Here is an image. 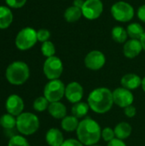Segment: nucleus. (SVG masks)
Returning a JSON list of instances; mask_svg holds the SVG:
<instances>
[{"instance_id":"obj_1","label":"nucleus","mask_w":145,"mask_h":146,"mask_svg":"<svg viewBox=\"0 0 145 146\" xmlns=\"http://www.w3.org/2000/svg\"><path fill=\"white\" fill-rule=\"evenodd\" d=\"M87 103L90 109L97 114H105L114 104L113 92L106 87L94 89L89 95Z\"/></svg>"},{"instance_id":"obj_2","label":"nucleus","mask_w":145,"mask_h":146,"mask_svg":"<svg viewBox=\"0 0 145 146\" xmlns=\"http://www.w3.org/2000/svg\"><path fill=\"white\" fill-rule=\"evenodd\" d=\"M76 133L78 139L84 145L87 146L97 145L102 137V130L99 124L91 117H86L79 121Z\"/></svg>"},{"instance_id":"obj_3","label":"nucleus","mask_w":145,"mask_h":146,"mask_svg":"<svg viewBox=\"0 0 145 146\" xmlns=\"http://www.w3.org/2000/svg\"><path fill=\"white\" fill-rule=\"evenodd\" d=\"M5 75L7 80L11 85L21 86L28 80L30 70L26 62L16 61L8 66Z\"/></svg>"},{"instance_id":"obj_4","label":"nucleus","mask_w":145,"mask_h":146,"mask_svg":"<svg viewBox=\"0 0 145 146\" xmlns=\"http://www.w3.org/2000/svg\"><path fill=\"white\" fill-rule=\"evenodd\" d=\"M16 128L23 135H32L39 128V120L38 116L32 113H21L16 118Z\"/></svg>"},{"instance_id":"obj_5","label":"nucleus","mask_w":145,"mask_h":146,"mask_svg":"<svg viewBox=\"0 0 145 146\" xmlns=\"http://www.w3.org/2000/svg\"><path fill=\"white\" fill-rule=\"evenodd\" d=\"M135 11L129 3L118 1L111 7V15L113 18L120 22H128L134 16Z\"/></svg>"},{"instance_id":"obj_6","label":"nucleus","mask_w":145,"mask_h":146,"mask_svg":"<svg viewBox=\"0 0 145 146\" xmlns=\"http://www.w3.org/2000/svg\"><path fill=\"white\" fill-rule=\"evenodd\" d=\"M65 90L66 86L62 80L59 79L52 80L45 85L44 89V97H45L50 103L59 102L65 96Z\"/></svg>"},{"instance_id":"obj_7","label":"nucleus","mask_w":145,"mask_h":146,"mask_svg":"<svg viewBox=\"0 0 145 146\" xmlns=\"http://www.w3.org/2000/svg\"><path fill=\"white\" fill-rule=\"evenodd\" d=\"M38 41L37 31L32 27H25L15 38V45L21 50H26L35 45Z\"/></svg>"},{"instance_id":"obj_8","label":"nucleus","mask_w":145,"mask_h":146,"mask_svg":"<svg viewBox=\"0 0 145 146\" xmlns=\"http://www.w3.org/2000/svg\"><path fill=\"white\" fill-rule=\"evenodd\" d=\"M43 71L46 78L50 80L59 79L63 72L62 60L56 56L48 57L44 63Z\"/></svg>"},{"instance_id":"obj_9","label":"nucleus","mask_w":145,"mask_h":146,"mask_svg":"<svg viewBox=\"0 0 145 146\" xmlns=\"http://www.w3.org/2000/svg\"><path fill=\"white\" fill-rule=\"evenodd\" d=\"M83 16L87 20H96L103 12V3L101 0H85L81 8Z\"/></svg>"},{"instance_id":"obj_10","label":"nucleus","mask_w":145,"mask_h":146,"mask_svg":"<svg viewBox=\"0 0 145 146\" xmlns=\"http://www.w3.org/2000/svg\"><path fill=\"white\" fill-rule=\"evenodd\" d=\"M106 62L105 55L100 50H91L85 57V65L91 70L101 69Z\"/></svg>"},{"instance_id":"obj_11","label":"nucleus","mask_w":145,"mask_h":146,"mask_svg":"<svg viewBox=\"0 0 145 146\" xmlns=\"http://www.w3.org/2000/svg\"><path fill=\"white\" fill-rule=\"evenodd\" d=\"M112 92H113L114 104H115L121 108L125 109L126 107L132 105L134 101V97L132 92L124 87L116 88Z\"/></svg>"},{"instance_id":"obj_12","label":"nucleus","mask_w":145,"mask_h":146,"mask_svg":"<svg viewBox=\"0 0 145 146\" xmlns=\"http://www.w3.org/2000/svg\"><path fill=\"white\" fill-rule=\"evenodd\" d=\"M83 96H84V89L79 83L76 81H73L66 86L65 97L68 102L72 104H77L80 102Z\"/></svg>"},{"instance_id":"obj_13","label":"nucleus","mask_w":145,"mask_h":146,"mask_svg":"<svg viewBox=\"0 0 145 146\" xmlns=\"http://www.w3.org/2000/svg\"><path fill=\"white\" fill-rule=\"evenodd\" d=\"M5 107L9 114L14 116H18L21 113H23L24 102L20 96L12 94L7 98L5 103Z\"/></svg>"},{"instance_id":"obj_14","label":"nucleus","mask_w":145,"mask_h":146,"mask_svg":"<svg viewBox=\"0 0 145 146\" xmlns=\"http://www.w3.org/2000/svg\"><path fill=\"white\" fill-rule=\"evenodd\" d=\"M143 46L139 39H132L127 40L123 47L124 56L127 58L132 59L138 56L143 50Z\"/></svg>"},{"instance_id":"obj_15","label":"nucleus","mask_w":145,"mask_h":146,"mask_svg":"<svg viewBox=\"0 0 145 146\" xmlns=\"http://www.w3.org/2000/svg\"><path fill=\"white\" fill-rule=\"evenodd\" d=\"M121 84L122 87L131 91V90H135L139 86H141L142 80L136 74H126L121 78Z\"/></svg>"},{"instance_id":"obj_16","label":"nucleus","mask_w":145,"mask_h":146,"mask_svg":"<svg viewBox=\"0 0 145 146\" xmlns=\"http://www.w3.org/2000/svg\"><path fill=\"white\" fill-rule=\"evenodd\" d=\"M45 140L50 146H62L64 142L62 133L57 128H50L45 135Z\"/></svg>"},{"instance_id":"obj_17","label":"nucleus","mask_w":145,"mask_h":146,"mask_svg":"<svg viewBox=\"0 0 145 146\" xmlns=\"http://www.w3.org/2000/svg\"><path fill=\"white\" fill-rule=\"evenodd\" d=\"M48 111L50 115L55 119H63L67 115V108L60 101L50 103Z\"/></svg>"},{"instance_id":"obj_18","label":"nucleus","mask_w":145,"mask_h":146,"mask_svg":"<svg viewBox=\"0 0 145 146\" xmlns=\"http://www.w3.org/2000/svg\"><path fill=\"white\" fill-rule=\"evenodd\" d=\"M114 131H115V138L121 139V140H124V139L130 137L132 129V127L129 123L123 121V122L117 124L115 126Z\"/></svg>"},{"instance_id":"obj_19","label":"nucleus","mask_w":145,"mask_h":146,"mask_svg":"<svg viewBox=\"0 0 145 146\" xmlns=\"http://www.w3.org/2000/svg\"><path fill=\"white\" fill-rule=\"evenodd\" d=\"M13 21L11 10L5 6H0V29L8 28Z\"/></svg>"},{"instance_id":"obj_20","label":"nucleus","mask_w":145,"mask_h":146,"mask_svg":"<svg viewBox=\"0 0 145 146\" xmlns=\"http://www.w3.org/2000/svg\"><path fill=\"white\" fill-rule=\"evenodd\" d=\"M126 32H127L128 37L130 38L140 40V38L144 35L145 31L141 24H139L138 22H132L127 26Z\"/></svg>"},{"instance_id":"obj_21","label":"nucleus","mask_w":145,"mask_h":146,"mask_svg":"<svg viewBox=\"0 0 145 146\" xmlns=\"http://www.w3.org/2000/svg\"><path fill=\"white\" fill-rule=\"evenodd\" d=\"M82 15H82L81 9L77 8L73 5L68 7L64 12V18H65L66 21L70 22V23L78 21L81 18Z\"/></svg>"},{"instance_id":"obj_22","label":"nucleus","mask_w":145,"mask_h":146,"mask_svg":"<svg viewBox=\"0 0 145 146\" xmlns=\"http://www.w3.org/2000/svg\"><path fill=\"white\" fill-rule=\"evenodd\" d=\"M79 121L78 118L73 115H66L62 120V128L66 132H73L76 131L79 127Z\"/></svg>"},{"instance_id":"obj_23","label":"nucleus","mask_w":145,"mask_h":146,"mask_svg":"<svg viewBox=\"0 0 145 146\" xmlns=\"http://www.w3.org/2000/svg\"><path fill=\"white\" fill-rule=\"evenodd\" d=\"M111 35H112V38L117 43L123 44L127 41L128 34L126 29H125L121 26L114 27L111 31Z\"/></svg>"},{"instance_id":"obj_24","label":"nucleus","mask_w":145,"mask_h":146,"mask_svg":"<svg viewBox=\"0 0 145 146\" xmlns=\"http://www.w3.org/2000/svg\"><path fill=\"white\" fill-rule=\"evenodd\" d=\"M89 109H90V106L88 103L79 102L77 104H74L73 106L72 107V114L73 116L77 118H82L87 115Z\"/></svg>"},{"instance_id":"obj_25","label":"nucleus","mask_w":145,"mask_h":146,"mask_svg":"<svg viewBox=\"0 0 145 146\" xmlns=\"http://www.w3.org/2000/svg\"><path fill=\"white\" fill-rule=\"evenodd\" d=\"M0 125L4 129H12L16 127V118L10 114H5L0 118Z\"/></svg>"},{"instance_id":"obj_26","label":"nucleus","mask_w":145,"mask_h":146,"mask_svg":"<svg viewBox=\"0 0 145 146\" xmlns=\"http://www.w3.org/2000/svg\"><path fill=\"white\" fill-rule=\"evenodd\" d=\"M41 52L47 58L48 57L54 56H55V53H56V47H55L54 44L51 41H50V40L45 41V42H44L42 44Z\"/></svg>"},{"instance_id":"obj_27","label":"nucleus","mask_w":145,"mask_h":146,"mask_svg":"<svg viewBox=\"0 0 145 146\" xmlns=\"http://www.w3.org/2000/svg\"><path fill=\"white\" fill-rule=\"evenodd\" d=\"M50 102L45 98V97H38L33 102V109L38 112H43L48 109Z\"/></svg>"},{"instance_id":"obj_28","label":"nucleus","mask_w":145,"mask_h":146,"mask_svg":"<svg viewBox=\"0 0 145 146\" xmlns=\"http://www.w3.org/2000/svg\"><path fill=\"white\" fill-rule=\"evenodd\" d=\"M8 146H30V145L23 136L15 135L9 139Z\"/></svg>"},{"instance_id":"obj_29","label":"nucleus","mask_w":145,"mask_h":146,"mask_svg":"<svg viewBox=\"0 0 145 146\" xmlns=\"http://www.w3.org/2000/svg\"><path fill=\"white\" fill-rule=\"evenodd\" d=\"M102 138L106 142H110L114 139H115V134L114 129L110 127H105L103 130H102Z\"/></svg>"},{"instance_id":"obj_30","label":"nucleus","mask_w":145,"mask_h":146,"mask_svg":"<svg viewBox=\"0 0 145 146\" xmlns=\"http://www.w3.org/2000/svg\"><path fill=\"white\" fill-rule=\"evenodd\" d=\"M50 37V33L47 29H40L37 32V38H38V41L39 42L44 43L45 41H48Z\"/></svg>"},{"instance_id":"obj_31","label":"nucleus","mask_w":145,"mask_h":146,"mask_svg":"<svg viewBox=\"0 0 145 146\" xmlns=\"http://www.w3.org/2000/svg\"><path fill=\"white\" fill-rule=\"evenodd\" d=\"M5 2L8 6L14 9H19L25 5L26 0H5Z\"/></svg>"},{"instance_id":"obj_32","label":"nucleus","mask_w":145,"mask_h":146,"mask_svg":"<svg viewBox=\"0 0 145 146\" xmlns=\"http://www.w3.org/2000/svg\"><path fill=\"white\" fill-rule=\"evenodd\" d=\"M124 113L125 115L129 117V118H132L136 115V113H137V110L136 108L132 104V105H129L127 107L125 108V110H124Z\"/></svg>"},{"instance_id":"obj_33","label":"nucleus","mask_w":145,"mask_h":146,"mask_svg":"<svg viewBox=\"0 0 145 146\" xmlns=\"http://www.w3.org/2000/svg\"><path fill=\"white\" fill-rule=\"evenodd\" d=\"M84 145L78 139H68L64 140L63 144L62 146H83Z\"/></svg>"},{"instance_id":"obj_34","label":"nucleus","mask_w":145,"mask_h":146,"mask_svg":"<svg viewBox=\"0 0 145 146\" xmlns=\"http://www.w3.org/2000/svg\"><path fill=\"white\" fill-rule=\"evenodd\" d=\"M138 17L141 21L145 23V4L141 5L138 9Z\"/></svg>"},{"instance_id":"obj_35","label":"nucleus","mask_w":145,"mask_h":146,"mask_svg":"<svg viewBox=\"0 0 145 146\" xmlns=\"http://www.w3.org/2000/svg\"><path fill=\"white\" fill-rule=\"evenodd\" d=\"M108 146H126V145L123 140L115 138V139H114L113 140H111L110 142L108 143Z\"/></svg>"},{"instance_id":"obj_36","label":"nucleus","mask_w":145,"mask_h":146,"mask_svg":"<svg viewBox=\"0 0 145 146\" xmlns=\"http://www.w3.org/2000/svg\"><path fill=\"white\" fill-rule=\"evenodd\" d=\"M84 3H85V0H73V5L77 7V8L81 9L84 5Z\"/></svg>"},{"instance_id":"obj_37","label":"nucleus","mask_w":145,"mask_h":146,"mask_svg":"<svg viewBox=\"0 0 145 146\" xmlns=\"http://www.w3.org/2000/svg\"><path fill=\"white\" fill-rule=\"evenodd\" d=\"M140 42L142 44V46H143V49L145 50V32L144 33V35L142 36V38H140Z\"/></svg>"},{"instance_id":"obj_38","label":"nucleus","mask_w":145,"mask_h":146,"mask_svg":"<svg viewBox=\"0 0 145 146\" xmlns=\"http://www.w3.org/2000/svg\"><path fill=\"white\" fill-rule=\"evenodd\" d=\"M141 86H142V88H143V90L145 92V77L142 80V85H141Z\"/></svg>"},{"instance_id":"obj_39","label":"nucleus","mask_w":145,"mask_h":146,"mask_svg":"<svg viewBox=\"0 0 145 146\" xmlns=\"http://www.w3.org/2000/svg\"><path fill=\"white\" fill-rule=\"evenodd\" d=\"M91 146H100V145H91Z\"/></svg>"},{"instance_id":"obj_40","label":"nucleus","mask_w":145,"mask_h":146,"mask_svg":"<svg viewBox=\"0 0 145 146\" xmlns=\"http://www.w3.org/2000/svg\"><path fill=\"white\" fill-rule=\"evenodd\" d=\"M0 126H1V125H0Z\"/></svg>"}]
</instances>
